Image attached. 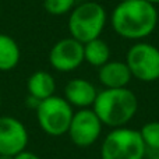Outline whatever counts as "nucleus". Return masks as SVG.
Returning a JSON list of instances; mask_svg holds the SVG:
<instances>
[{
  "mask_svg": "<svg viewBox=\"0 0 159 159\" xmlns=\"http://www.w3.org/2000/svg\"><path fill=\"white\" fill-rule=\"evenodd\" d=\"M110 22L121 38L140 41L155 30L158 13L155 6L147 0H123L115 7Z\"/></svg>",
  "mask_w": 159,
  "mask_h": 159,
  "instance_id": "obj_1",
  "label": "nucleus"
},
{
  "mask_svg": "<svg viewBox=\"0 0 159 159\" xmlns=\"http://www.w3.org/2000/svg\"><path fill=\"white\" fill-rule=\"evenodd\" d=\"M93 112L109 127H123L127 124L138 109V99L129 88H105L98 92L93 102Z\"/></svg>",
  "mask_w": 159,
  "mask_h": 159,
  "instance_id": "obj_2",
  "label": "nucleus"
},
{
  "mask_svg": "<svg viewBox=\"0 0 159 159\" xmlns=\"http://www.w3.org/2000/svg\"><path fill=\"white\" fill-rule=\"evenodd\" d=\"M106 24V11L99 3L87 2L73 8L69 17V31L71 38L81 43L101 36Z\"/></svg>",
  "mask_w": 159,
  "mask_h": 159,
  "instance_id": "obj_3",
  "label": "nucleus"
},
{
  "mask_svg": "<svg viewBox=\"0 0 159 159\" xmlns=\"http://www.w3.org/2000/svg\"><path fill=\"white\" fill-rule=\"evenodd\" d=\"M147 147L140 131L117 127L105 137L101 147L102 159H143Z\"/></svg>",
  "mask_w": 159,
  "mask_h": 159,
  "instance_id": "obj_4",
  "label": "nucleus"
},
{
  "mask_svg": "<svg viewBox=\"0 0 159 159\" xmlns=\"http://www.w3.org/2000/svg\"><path fill=\"white\" fill-rule=\"evenodd\" d=\"M73 106L61 96H50L36 106V119L46 134L59 137L69 131L73 119Z\"/></svg>",
  "mask_w": 159,
  "mask_h": 159,
  "instance_id": "obj_5",
  "label": "nucleus"
},
{
  "mask_svg": "<svg viewBox=\"0 0 159 159\" xmlns=\"http://www.w3.org/2000/svg\"><path fill=\"white\" fill-rule=\"evenodd\" d=\"M127 66L131 75L144 82L159 80V49L151 43H135L127 52Z\"/></svg>",
  "mask_w": 159,
  "mask_h": 159,
  "instance_id": "obj_6",
  "label": "nucleus"
},
{
  "mask_svg": "<svg viewBox=\"0 0 159 159\" xmlns=\"http://www.w3.org/2000/svg\"><path fill=\"white\" fill-rule=\"evenodd\" d=\"M102 131V121L92 109H81L73 115L69 127V135L73 144L81 148L96 143Z\"/></svg>",
  "mask_w": 159,
  "mask_h": 159,
  "instance_id": "obj_7",
  "label": "nucleus"
},
{
  "mask_svg": "<svg viewBox=\"0 0 159 159\" xmlns=\"http://www.w3.org/2000/svg\"><path fill=\"white\" fill-rule=\"evenodd\" d=\"M28 131L22 121L11 116H0V157L13 158L25 151Z\"/></svg>",
  "mask_w": 159,
  "mask_h": 159,
  "instance_id": "obj_8",
  "label": "nucleus"
},
{
  "mask_svg": "<svg viewBox=\"0 0 159 159\" xmlns=\"http://www.w3.org/2000/svg\"><path fill=\"white\" fill-rule=\"evenodd\" d=\"M84 61V43L74 38H64L56 42L49 52V63L60 73H70Z\"/></svg>",
  "mask_w": 159,
  "mask_h": 159,
  "instance_id": "obj_9",
  "label": "nucleus"
},
{
  "mask_svg": "<svg viewBox=\"0 0 159 159\" xmlns=\"http://www.w3.org/2000/svg\"><path fill=\"white\" fill-rule=\"evenodd\" d=\"M96 95H98V91L93 87V84L84 78L70 80L64 88V96H66L64 99L71 106H77L81 109L92 106Z\"/></svg>",
  "mask_w": 159,
  "mask_h": 159,
  "instance_id": "obj_10",
  "label": "nucleus"
},
{
  "mask_svg": "<svg viewBox=\"0 0 159 159\" xmlns=\"http://www.w3.org/2000/svg\"><path fill=\"white\" fill-rule=\"evenodd\" d=\"M131 77V71L124 61H107L98 71L99 82L105 88H126Z\"/></svg>",
  "mask_w": 159,
  "mask_h": 159,
  "instance_id": "obj_11",
  "label": "nucleus"
},
{
  "mask_svg": "<svg viewBox=\"0 0 159 159\" xmlns=\"http://www.w3.org/2000/svg\"><path fill=\"white\" fill-rule=\"evenodd\" d=\"M27 91L30 93V96L35 101L41 102L46 98L55 95L56 91V82L52 74H49L48 71L39 70L35 71L34 74L30 75L27 81Z\"/></svg>",
  "mask_w": 159,
  "mask_h": 159,
  "instance_id": "obj_12",
  "label": "nucleus"
},
{
  "mask_svg": "<svg viewBox=\"0 0 159 159\" xmlns=\"http://www.w3.org/2000/svg\"><path fill=\"white\" fill-rule=\"evenodd\" d=\"M21 52L11 36L0 34V71H10L20 63Z\"/></svg>",
  "mask_w": 159,
  "mask_h": 159,
  "instance_id": "obj_13",
  "label": "nucleus"
},
{
  "mask_svg": "<svg viewBox=\"0 0 159 159\" xmlns=\"http://www.w3.org/2000/svg\"><path fill=\"white\" fill-rule=\"evenodd\" d=\"M110 49L105 41L101 38L92 39V41L84 43V61L89 63L91 66L101 67L109 61Z\"/></svg>",
  "mask_w": 159,
  "mask_h": 159,
  "instance_id": "obj_14",
  "label": "nucleus"
},
{
  "mask_svg": "<svg viewBox=\"0 0 159 159\" xmlns=\"http://www.w3.org/2000/svg\"><path fill=\"white\" fill-rule=\"evenodd\" d=\"M141 138L147 149L157 151L159 149V121H148L140 130Z\"/></svg>",
  "mask_w": 159,
  "mask_h": 159,
  "instance_id": "obj_15",
  "label": "nucleus"
},
{
  "mask_svg": "<svg viewBox=\"0 0 159 159\" xmlns=\"http://www.w3.org/2000/svg\"><path fill=\"white\" fill-rule=\"evenodd\" d=\"M75 0H43V7L50 16H64L73 7Z\"/></svg>",
  "mask_w": 159,
  "mask_h": 159,
  "instance_id": "obj_16",
  "label": "nucleus"
},
{
  "mask_svg": "<svg viewBox=\"0 0 159 159\" xmlns=\"http://www.w3.org/2000/svg\"><path fill=\"white\" fill-rule=\"evenodd\" d=\"M13 159H41L36 154H34V152H30V151H22L20 152V154H17L16 157H13Z\"/></svg>",
  "mask_w": 159,
  "mask_h": 159,
  "instance_id": "obj_17",
  "label": "nucleus"
},
{
  "mask_svg": "<svg viewBox=\"0 0 159 159\" xmlns=\"http://www.w3.org/2000/svg\"><path fill=\"white\" fill-rule=\"evenodd\" d=\"M147 2H149V3H151V4H159V0H147Z\"/></svg>",
  "mask_w": 159,
  "mask_h": 159,
  "instance_id": "obj_18",
  "label": "nucleus"
}]
</instances>
